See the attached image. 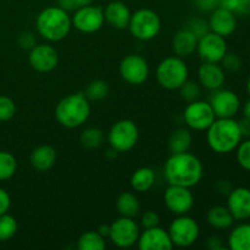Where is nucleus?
Returning <instances> with one entry per match:
<instances>
[{"label": "nucleus", "instance_id": "f257e3e1", "mask_svg": "<svg viewBox=\"0 0 250 250\" xmlns=\"http://www.w3.org/2000/svg\"><path fill=\"white\" fill-rule=\"evenodd\" d=\"M164 176L168 185L193 188L203 180L204 165L189 151L171 154L164 164Z\"/></svg>", "mask_w": 250, "mask_h": 250}, {"label": "nucleus", "instance_id": "f03ea898", "mask_svg": "<svg viewBox=\"0 0 250 250\" xmlns=\"http://www.w3.org/2000/svg\"><path fill=\"white\" fill-rule=\"evenodd\" d=\"M72 28L68 11L60 6H48L36 19L37 33L46 42L55 43L65 39Z\"/></svg>", "mask_w": 250, "mask_h": 250}, {"label": "nucleus", "instance_id": "7ed1b4c3", "mask_svg": "<svg viewBox=\"0 0 250 250\" xmlns=\"http://www.w3.org/2000/svg\"><path fill=\"white\" fill-rule=\"evenodd\" d=\"M238 121L233 119H215L207 129V143L214 153L229 154L237 149L242 142Z\"/></svg>", "mask_w": 250, "mask_h": 250}, {"label": "nucleus", "instance_id": "20e7f679", "mask_svg": "<svg viewBox=\"0 0 250 250\" xmlns=\"http://www.w3.org/2000/svg\"><path fill=\"white\" fill-rule=\"evenodd\" d=\"M90 111V102L85 98L84 93H73L56 104L55 119L66 128H78L88 121Z\"/></svg>", "mask_w": 250, "mask_h": 250}, {"label": "nucleus", "instance_id": "39448f33", "mask_svg": "<svg viewBox=\"0 0 250 250\" xmlns=\"http://www.w3.org/2000/svg\"><path fill=\"white\" fill-rule=\"evenodd\" d=\"M156 82L166 90H178L189 78V68L186 61L178 56H168L159 62L155 70Z\"/></svg>", "mask_w": 250, "mask_h": 250}, {"label": "nucleus", "instance_id": "423d86ee", "mask_svg": "<svg viewBox=\"0 0 250 250\" xmlns=\"http://www.w3.org/2000/svg\"><path fill=\"white\" fill-rule=\"evenodd\" d=\"M128 31L136 39L148 42L156 38L161 31V20L158 12L151 9H138L132 12Z\"/></svg>", "mask_w": 250, "mask_h": 250}, {"label": "nucleus", "instance_id": "0eeeda50", "mask_svg": "<svg viewBox=\"0 0 250 250\" xmlns=\"http://www.w3.org/2000/svg\"><path fill=\"white\" fill-rule=\"evenodd\" d=\"M139 139V129L136 122L128 119H122L115 122L107 133L110 148L117 153H127L137 146Z\"/></svg>", "mask_w": 250, "mask_h": 250}, {"label": "nucleus", "instance_id": "6e6552de", "mask_svg": "<svg viewBox=\"0 0 250 250\" xmlns=\"http://www.w3.org/2000/svg\"><path fill=\"white\" fill-rule=\"evenodd\" d=\"M173 247L188 248L198 241L200 236V227L197 220L186 215H178L172 220L167 229Z\"/></svg>", "mask_w": 250, "mask_h": 250}, {"label": "nucleus", "instance_id": "1a4fd4ad", "mask_svg": "<svg viewBox=\"0 0 250 250\" xmlns=\"http://www.w3.org/2000/svg\"><path fill=\"white\" fill-rule=\"evenodd\" d=\"M139 233V225L134 221L133 217L120 216L110 224V233L107 238L117 248L127 249L136 246Z\"/></svg>", "mask_w": 250, "mask_h": 250}, {"label": "nucleus", "instance_id": "9d476101", "mask_svg": "<svg viewBox=\"0 0 250 250\" xmlns=\"http://www.w3.org/2000/svg\"><path fill=\"white\" fill-rule=\"evenodd\" d=\"M182 116L186 126L197 132L207 131L216 119L210 103L202 99L188 103Z\"/></svg>", "mask_w": 250, "mask_h": 250}, {"label": "nucleus", "instance_id": "9b49d317", "mask_svg": "<svg viewBox=\"0 0 250 250\" xmlns=\"http://www.w3.org/2000/svg\"><path fill=\"white\" fill-rule=\"evenodd\" d=\"M72 27L78 32L85 34H92L103 28L105 23L104 10L97 5H85L75 10L71 16Z\"/></svg>", "mask_w": 250, "mask_h": 250}, {"label": "nucleus", "instance_id": "f8f14e48", "mask_svg": "<svg viewBox=\"0 0 250 250\" xmlns=\"http://www.w3.org/2000/svg\"><path fill=\"white\" fill-rule=\"evenodd\" d=\"M119 72L122 80L132 85H141L146 82L150 67L146 59L138 54H128L121 60Z\"/></svg>", "mask_w": 250, "mask_h": 250}, {"label": "nucleus", "instance_id": "ddd939ff", "mask_svg": "<svg viewBox=\"0 0 250 250\" xmlns=\"http://www.w3.org/2000/svg\"><path fill=\"white\" fill-rule=\"evenodd\" d=\"M229 51L226 38L209 31L207 34L198 39L197 51L203 62H221L222 58Z\"/></svg>", "mask_w": 250, "mask_h": 250}, {"label": "nucleus", "instance_id": "4468645a", "mask_svg": "<svg viewBox=\"0 0 250 250\" xmlns=\"http://www.w3.org/2000/svg\"><path fill=\"white\" fill-rule=\"evenodd\" d=\"M164 203L170 212L175 215L189 214L194 207V195L190 188L168 185L164 192Z\"/></svg>", "mask_w": 250, "mask_h": 250}, {"label": "nucleus", "instance_id": "2eb2a0df", "mask_svg": "<svg viewBox=\"0 0 250 250\" xmlns=\"http://www.w3.org/2000/svg\"><path fill=\"white\" fill-rule=\"evenodd\" d=\"M210 105H211L216 119H233L238 111L241 110V99L229 89L214 90V94L210 98Z\"/></svg>", "mask_w": 250, "mask_h": 250}, {"label": "nucleus", "instance_id": "dca6fc26", "mask_svg": "<svg viewBox=\"0 0 250 250\" xmlns=\"http://www.w3.org/2000/svg\"><path fill=\"white\" fill-rule=\"evenodd\" d=\"M28 62L34 71L48 73L59 65V53L51 44H37L28 53Z\"/></svg>", "mask_w": 250, "mask_h": 250}, {"label": "nucleus", "instance_id": "f3484780", "mask_svg": "<svg viewBox=\"0 0 250 250\" xmlns=\"http://www.w3.org/2000/svg\"><path fill=\"white\" fill-rule=\"evenodd\" d=\"M137 247L139 250H171L173 244L167 229L155 226L144 229V231L139 233Z\"/></svg>", "mask_w": 250, "mask_h": 250}, {"label": "nucleus", "instance_id": "a211bd4d", "mask_svg": "<svg viewBox=\"0 0 250 250\" xmlns=\"http://www.w3.org/2000/svg\"><path fill=\"white\" fill-rule=\"evenodd\" d=\"M227 209L234 221H246L250 219V188H232L227 195Z\"/></svg>", "mask_w": 250, "mask_h": 250}, {"label": "nucleus", "instance_id": "6ab92c4d", "mask_svg": "<svg viewBox=\"0 0 250 250\" xmlns=\"http://www.w3.org/2000/svg\"><path fill=\"white\" fill-rule=\"evenodd\" d=\"M209 29L219 36L227 38L237 29V16L233 12L219 6L212 10L209 17Z\"/></svg>", "mask_w": 250, "mask_h": 250}, {"label": "nucleus", "instance_id": "aec40b11", "mask_svg": "<svg viewBox=\"0 0 250 250\" xmlns=\"http://www.w3.org/2000/svg\"><path fill=\"white\" fill-rule=\"evenodd\" d=\"M198 82L202 88L217 90L222 88L226 81V72L220 63L203 62L198 68Z\"/></svg>", "mask_w": 250, "mask_h": 250}, {"label": "nucleus", "instance_id": "412c9836", "mask_svg": "<svg viewBox=\"0 0 250 250\" xmlns=\"http://www.w3.org/2000/svg\"><path fill=\"white\" fill-rule=\"evenodd\" d=\"M103 10H104L105 22L109 26L115 29L128 28L132 12L124 1H120V0L110 1Z\"/></svg>", "mask_w": 250, "mask_h": 250}, {"label": "nucleus", "instance_id": "4be33fe9", "mask_svg": "<svg viewBox=\"0 0 250 250\" xmlns=\"http://www.w3.org/2000/svg\"><path fill=\"white\" fill-rule=\"evenodd\" d=\"M198 37L187 27L181 28L175 33L172 38V50L173 54L178 58H188L197 51Z\"/></svg>", "mask_w": 250, "mask_h": 250}, {"label": "nucleus", "instance_id": "5701e85b", "mask_svg": "<svg viewBox=\"0 0 250 250\" xmlns=\"http://www.w3.org/2000/svg\"><path fill=\"white\" fill-rule=\"evenodd\" d=\"M58 159V154L54 146H49V144H43L37 148L33 149L31 153V161L32 167L38 172H46L50 168L54 167Z\"/></svg>", "mask_w": 250, "mask_h": 250}, {"label": "nucleus", "instance_id": "b1692460", "mask_svg": "<svg viewBox=\"0 0 250 250\" xmlns=\"http://www.w3.org/2000/svg\"><path fill=\"white\" fill-rule=\"evenodd\" d=\"M192 143V129H189L188 127H177L171 132L170 137H168L167 146L171 154L186 153V151H189Z\"/></svg>", "mask_w": 250, "mask_h": 250}, {"label": "nucleus", "instance_id": "393cba45", "mask_svg": "<svg viewBox=\"0 0 250 250\" xmlns=\"http://www.w3.org/2000/svg\"><path fill=\"white\" fill-rule=\"evenodd\" d=\"M207 221L212 229H229L233 226L234 219L227 207L224 205H215L210 208L207 212Z\"/></svg>", "mask_w": 250, "mask_h": 250}, {"label": "nucleus", "instance_id": "a878e982", "mask_svg": "<svg viewBox=\"0 0 250 250\" xmlns=\"http://www.w3.org/2000/svg\"><path fill=\"white\" fill-rule=\"evenodd\" d=\"M227 248L231 250H250L249 222H242L232 227L227 238Z\"/></svg>", "mask_w": 250, "mask_h": 250}, {"label": "nucleus", "instance_id": "bb28decb", "mask_svg": "<svg viewBox=\"0 0 250 250\" xmlns=\"http://www.w3.org/2000/svg\"><path fill=\"white\" fill-rule=\"evenodd\" d=\"M131 187L137 193H146L155 185V172L151 167L144 166L134 171L131 176Z\"/></svg>", "mask_w": 250, "mask_h": 250}, {"label": "nucleus", "instance_id": "cd10ccee", "mask_svg": "<svg viewBox=\"0 0 250 250\" xmlns=\"http://www.w3.org/2000/svg\"><path fill=\"white\" fill-rule=\"evenodd\" d=\"M116 210L119 211L120 216L133 217L134 219L141 211V203L134 193L124 192L117 197Z\"/></svg>", "mask_w": 250, "mask_h": 250}, {"label": "nucleus", "instance_id": "c85d7f7f", "mask_svg": "<svg viewBox=\"0 0 250 250\" xmlns=\"http://www.w3.org/2000/svg\"><path fill=\"white\" fill-rule=\"evenodd\" d=\"M106 242L98 231H87L80 236L77 241L78 250H104Z\"/></svg>", "mask_w": 250, "mask_h": 250}, {"label": "nucleus", "instance_id": "c756f323", "mask_svg": "<svg viewBox=\"0 0 250 250\" xmlns=\"http://www.w3.org/2000/svg\"><path fill=\"white\" fill-rule=\"evenodd\" d=\"M104 132L98 127H87L85 129H83L80 136V142L82 146L89 149V150L100 148L104 143Z\"/></svg>", "mask_w": 250, "mask_h": 250}, {"label": "nucleus", "instance_id": "7c9ffc66", "mask_svg": "<svg viewBox=\"0 0 250 250\" xmlns=\"http://www.w3.org/2000/svg\"><path fill=\"white\" fill-rule=\"evenodd\" d=\"M109 84L105 81L94 80L87 85L83 93L89 102H100L109 95Z\"/></svg>", "mask_w": 250, "mask_h": 250}, {"label": "nucleus", "instance_id": "2f4dec72", "mask_svg": "<svg viewBox=\"0 0 250 250\" xmlns=\"http://www.w3.org/2000/svg\"><path fill=\"white\" fill-rule=\"evenodd\" d=\"M17 160L14 154L0 150V181H7L16 173Z\"/></svg>", "mask_w": 250, "mask_h": 250}, {"label": "nucleus", "instance_id": "473e14b6", "mask_svg": "<svg viewBox=\"0 0 250 250\" xmlns=\"http://www.w3.org/2000/svg\"><path fill=\"white\" fill-rule=\"evenodd\" d=\"M19 229L17 220L10 214L0 215V242H7L15 237Z\"/></svg>", "mask_w": 250, "mask_h": 250}, {"label": "nucleus", "instance_id": "72a5a7b5", "mask_svg": "<svg viewBox=\"0 0 250 250\" xmlns=\"http://www.w3.org/2000/svg\"><path fill=\"white\" fill-rule=\"evenodd\" d=\"M178 90H180L181 98L187 103L199 100L200 97H202V85L199 84V82H197V81H190L189 78L181 85V88Z\"/></svg>", "mask_w": 250, "mask_h": 250}, {"label": "nucleus", "instance_id": "f704fd0d", "mask_svg": "<svg viewBox=\"0 0 250 250\" xmlns=\"http://www.w3.org/2000/svg\"><path fill=\"white\" fill-rule=\"evenodd\" d=\"M220 6L233 12L236 16L250 15V0H220Z\"/></svg>", "mask_w": 250, "mask_h": 250}, {"label": "nucleus", "instance_id": "c9c22d12", "mask_svg": "<svg viewBox=\"0 0 250 250\" xmlns=\"http://www.w3.org/2000/svg\"><path fill=\"white\" fill-rule=\"evenodd\" d=\"M236 159L243 170L250 172V138H246L239 143L236 149Z\"/></svg>", "mask_w": 250, "mask_h": 250}, {"label": "nucleus", "instance_id": "e433bc0d", "mask_svg": "<svg viewBox=\"0 0 250 250\" xmlns=\"http://www.w3.org/2000/svg\"><path fill=\"white\" fill-rule=\"evenodd\" d=\"M220 63H221L225 72L231 73L238 72V71H241L242 66H243V61H242L241 56L236 53H231V51H227L226 55L222 58Z\"/></svg>", "mask_w": 250, "mask_h": 250}, {"label": "nucleus", "instance_id": "4c0bfd02", "mask_svg": "<svg viewBox=\"0 0 250 250\" xmlns=\"http://www.w3.org/2000/svg\"><path fill=\"white\" fill-rule=\"evenodd\" d=\"M16 114V104L7 95H0V122L10 121Z\"/></svg>", "mask_w": 250, "mask_h": 250}, {"label": "nucleus", "instance_id": "58836bf2", "mask_svg": "<svg viewBox=\"0 0 250 250\" xmlns=\"http://www.w3.org/2000/svg\"><path fill=\"white\" fill-rule=\"evenodd\" d=\"M186 27H187L188 29H190V31H192L193 33L198 37V38H200V37H203L204 34H207L208 32L210 31L209 23H208V22L203 19L189 20Z\"/></svg>", "mask_w": 250, "mask_h": 250}, {"label": "nucleus", "instance_id": "ea45409f", "mask_svg": "<svg viewBox=\"0 0 250 250\" xmlns=\"http://www.w3.org/2000/svg\"><path fill=\"white\" fill-rule=\"evenodd\" d=\"M17 44H19L21 49L29 51L37 45L36 34L32 33V32H23L17 38Z\"/></svg>", "mask_w": 250, "mask_h": 250}, {"label": "nucleus", "instance_id": "a19ab883", "mask_svg": "<svg viewBox=\"0 0 250 250\" xmlns=\"http://www.w3.org/2000/svg\"><path fill=\"white\" fill-rule=\"evenodd\" d=\"M159 222H160V216L154 210H146V211L143 212L141 217V225L144 229L159 226Z\"/></svg>", "mask_w": 250, "mask_h": 250}, {"label": "nucleus", "instance_id": "79ce46f5", "mask_svg": "<svg viewBox=\"0 0 250 250\" xmlns=\"http://www.w3.org/2000/svg\"><path fill=\"white\" fill-rule=\"evenodd\" d=\"M193 4L199 11L211 12L220 6V0H193Z\"/></svg>", "mask_w": 250, "mask_h": 250}, {"label": "nucleus", "instance_id": "37998d69", "mask_svg": "<svg viewBox=\"0 0 250 250\" xmlns=\"http://www.w3.org/2000/svg\"><path fill=\"white\" fill-rule=\"evenodd\" d=\"M11 207V198L10 194L4 189L0 188V215L6 214Z\"/></svg>", "mask_w": 250, "mask_h": 250}, {"label": "nucleus", "instance_id": "c03bdc74", "mask_svg": "<svg viewBox=\"0 0 250 250\" xmlns=\"http://www.w3.org/2000/svg\"><path fill=\"white\" fill-rule=\"evenodd\" d=\"M232 188L233 187L231 186V182L226 180L217 181L216 185H215V190L221 195H229V193L231 192Z\"/></svg>", "mask_w": 250, "mask_h": 250}, {"label": "nucleus", "instance_id": "a18cd8bd", "mask_svg": "<svg viewBox=\"0 0 250 250\" xmlns=\"http://www.w3.org/2000/svg\"><path fill=\"white\" fill-rule=\"evenodd\" d=\"M238 126L241 129V133L243 138H250V119L248 117H242L238 120Z\"/></svg>", "mask_w": 250, "mask_h": 250}, {"label": "nucleus", "instance_id": "49530a36", "mask_svg": "<svg viewBox=\"0 0 250 250\" xmlns=\"http://www.w3.org/2000/svg\"><path fill=\"white\" fill-rule=\"evenodd\" d=\"M207 247L210 250H221L225 249L224 244H222V239L217 236H212L208 239Z\"/></svg>", "mask_w": 250, "mask_h": 250}, {"label": "nucleus", "instance_id": "de8ad7c7", "mask_svg": "<svg viewBox=\"0 0 250 250\" xmlns=\"http://www.w3.org/2000/svg\"><path fill=\"white\" fill-rule=\"evenodd\" d=\"M56 1H58V6L62 7L66 11H75L78 7L76 0H56Z\"/></svg>", "mask_w": 250, "mask_h": 250}, {"label": "nucleus", "instance_id": "09e8293b", "mask_svg": "<svg viewBox=\"0 0 250 250\" xmlns=\"http://www.w3.org/2000/svg\"><path fill=\"white\" fill-rule=\"evenodd\" d=\"M98 233L102 234L104 238H107L109 237V233H110V225H100L99 227H98Z\"/></svg>", "mask_w": 250, "mask_h": 250}, {"label": "nucleus", "instance_id": "8fccbe9b", "mask_svg": "<svg viewBox=\"0 0 250 250\" xmlns=\"http://www.w3.org/2000/svg\"><path fill=\"white\" fill-rule=\"evenodd\" d=\"M242 111H243L244 117H248V119H250V99L244 103L243 107H242Z\"/></svg>", "mask_w": 250, "mask_h": 250}, {"label": "nucleus", "instance_id": "3c124183", "mask_svg": "<svg viewBox=\"0 0 250 250\" xmlns=\"http://www.w3.org/2000/svg\"><path fill=\"white\" fill-rule=\"evenodd\" d=\"M77 2V6H85V5H90L94 2V0H76Z\"/></svg>", "mask_w": 250, "mask_h": 250}, {"label": "nucleus", "instance_id": "603ef678", "mask_svg": "<svg viewBox=\"0 0 250 250\" xmlns=\"http://www.w3.org/2000/svg\"><path fill=\"white\" fill-rule=\"evenodd\" d=\"M246 88H247V93H248L249 97H250V77L248 78V81H247V85H246Z\"/></svg>", "mask_w": 250, "mask_h": 250}]
</instances>
